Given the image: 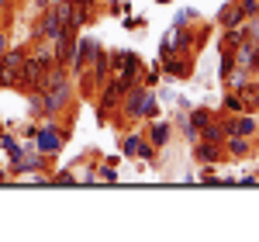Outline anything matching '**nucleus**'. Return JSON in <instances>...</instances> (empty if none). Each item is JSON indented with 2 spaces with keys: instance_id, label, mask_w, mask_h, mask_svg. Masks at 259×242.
<instances>
[{
  "instance_id": "3",
  "label": "nucleus",
  "mask_w": 259,
  "mask_h": 242,
  "mask_svg": "<svg viewBox=\"0 0 259 242\" xmlns=\"http://www.w3.org/2000/svg\"><path fill=\"white\" fill-rule=\"evenodd\" d=\"M90 80H94V87H104V83L111 80V49H104V45H97V52H94V59H90Z\"/></svg>"
},
{
  "instance_id": "14",
  "label": "nucleus",
  "mask_w": 259,
  "mask_h": 242,
  "mask_svg": "<svg viewBox=\"0 0 259 242\" xmlns=\"http://www.w3.org/2000/svg\"><path fill=\"white\" fill-rule=\"evenodd\" d=\"M94 183H118V166H114V159L100 163L97 173H94Z\"/></svg>"
},
{
  "instance_id": "24",
  "label": "nucleus",
  "mask_w": 259,
  "mask_h": 242,
  "mask_svg": "<svg viewBox=\"0 0 259 242\" xmlns=\"http://www.w3.org/2000/svg\"><path fill=\"white\" fill-rule=\"evenodd\" d=\"M256 125H259V114H256Z\"/></svg>"
},
{
  "instance_id": "17",
  "label": "nucleus",
  "mask_w": 259,
  "mask_h": 242,
  "mask_svg": "<svg viewBox=\"0 0 259 242\" xmlns=\"http://www.w3.org/2000/svg\"><path fill=\"white\" fill-rule=\"evenodd\" d=\"M245 35L249 42H259V18H245Z\"/></svg>"
},
{
  "instance_id": "1",
  "label": "nucleus",
  "mask_w": 259,
  "mask_h": 242,
  "mask_svg": "<svg viewBox=\"0 0 259 242\" xmlns=\"http://www.w3.org/2000/svg\"><path fill=\"white\" fill-rule=\"evenodd\" d=\"M31 139H35V145H38V152L56 156L62 145L69 142V128H66V125H59V118H41L38 132H35Z\"/></svg>"
},
{
  "instance_id": "7",
  "label": "nucleus",
  "mask_w": 259,
  "mask_h": 242,
  "mask_svg": "<svg viewBox=\"0 0 259 242\" xmlns=\"http://www.w3.org/2000/svg\"><path fill=\"white\" fill-rule=\"evenodd\" d=\"M197 139L204 142H214V145H225V139H228V128H225V114L221 118H211L204 128L197 132Z\"/></svg>"
},
{
  "instance_id": "22",
  "label": "nucleus",
  "mask_w": 259,
  "mask_h": 242,
  "mask_svg": "<svg viewBox=\"0 0 259 242\" xmlns=\"http://www.w3.org/2000/svg\"><path fill=\"white\" fill-rule=\"evenodd\" d=\"M0 135H4V121H0Z\"/></svg>"
},
{
  "instance_id": "5",
  "label": "nucleus",
  "mask_w": 259,
  "mask_h": 242,
  "mask_svg": "<svg viewBox=\"0 0 259 242\" xmlns=\"http://www.w3.org/2000/svg\"><path fill=\"white\" fill-rule=\"evenodd\" d=\"M194 159L204 163V166H214V163L225 159V149H221V145H214V142L194 139Z\"/></svg>"
},
{
  "instance_id": "11",
  "label": "nucleus",
  "mask_w": 259,
  "mask_h": 242,
  "mask_svg": "<svg viewBox=\"0 0 259 242\" xmlns=\"http://www.w3.org/2000/svg\"><path fill=\"white\" fill-rule=\"evenodd\" d=\"M211 118H214V114H211L207 107H194V111L187 114V139H197V132H200V128H204Z\"/></svg>"
},
{
  "instance_id": "16",
  "label": "nucleus",
  "mask_w": 259,
  "mask_h": 242,
  "mask_svg": "<svg viewBox=\"0 0 259 242\" xmlns=\"http://www.w3.org/2000/svg\"><path fill=\"white\" fill-rule=\"evenodd\" d=\"M139 139H142V132H139V128H128V132H124V142H121V152L135 159V145H139Z\"/></svg>"
},
{
  "instance_id": "8",
  "label": "nucleus",
  "mask_w": 259,
  "mask_h": 242,
  "mask_svg": "<svg viewBox=\"0 0 259 242\" xmlns=\"http://www.w3.org/2000/svg\"><path fill=\"white\" fill-rule=\"evenodd\" d=\"M142 135L152 142L156 149H166V142H169V135H173V125H169V121H156V118H152V125H149Z\"/></svg>"
},
{
  "instance_id": "6",
  "label": "nucleus",
  "mask_w": 259,
  "mask_h": 242,
  "mask_svg": "<svg viewBox=\"0 0 259 242\" xmlns=\"http://www.w3.org/2000/svg\"><path fill=\"white\" fill-rule=\"evenodd\" d=\"M221 149H225V156H232V159H245V156H252L256 139H245V135H228Z\"/></svg>"
},
{
  "instance_id": "21",
  "label": "nucleus",
  "mask_w": 259,
  "mask_h": 242,
  "mask_svg": "<svg viewBox=\"0 0 259 242\" xmlns=\"http://www.w3.org/2000/svg\"><path fill=\"white\" fill-rule=\"evenodd\" d=\"M4 7H11V0H0V11H4Z\"/></svg>"
},
{
  "instance_id": "25",
  "label": "nucleus",
  "mask_w": 259,
  "mask_h": 242,
  "mask_svg": "<svg viewBox=\"0 0 259 242\" xmlns=\"http://www.w3.org/2000/svg\"><path fill=\"white\" fill-rule=\"evenodd\" d=\"M256 18H259V11H256Z\"/></svg>"
},
{
  "instance_id": "12",
  "label": "nucleus",
  "mask_w": 259,
  "mask_h": 242,
  "mask_svg": "<svg viewBox=\"0 0 259 242\" xmlns=\"http://www.w3.org/2000/svg\"><path fill=\"white\" fill-rule=\"evenodd\" d=\"M221 114H245V97L239 90H225V101H221Z\"/></svg>"
},
{
  "instance_id": "13",
  "label": "nucleus",
  "mask_w": 259,
  "mask_h": 242,
  "mask_svg": "<svg viewBox=\"0 0 259 242\" xmlns=\"http://www.w3.org/2000/svg\"><path fill=\"white\" fill-rule=\"evenodd\" d=\"M245 38H249V35H245V24H242V28H221V49H232V52H235Z\"/></svg>"
},
{
  "instance_id": "9",
  "label": "nucleus",
  "mask_w": 259,
  "mask_h": 242,
  "mask_svg": "<svg viewBox=\"0 0 259 242\" xmlns=\"http://www.w3.org/2000/svg\"><path fill=\"white\" fill-rule=\"evenodd\" d=\"M218 24L221 28H242V24H245V14H242V7L235 4V0H228V4L218 11Z\"/></svg>"
},
{
  "instance_id": "2",
  "label": "nucleus",
  "mask_w": 259,
  "mask_h": 242,
  "mask_svg": "<svg viewBox=\"0 0 259 242\" xmlns=\"http://www.w3.org/2000/svg\"><path fill=\"white\" fill-rule=\"evenodd\" d=\"M94 52H97V42L87 38V35H76V49H73V59H69V76L83 73L94 59Z\"/></svg>"
},
{
  "instance_id": "20",
  "label": "nucleus",
  "mask_w": 259,
  "mask_h": 242,
  "mask_svg": "<svg viewBox=\"0 0 259 242\" xmlns=\"http://www.w3.org/2000/svg\"><path fill=\"white\" fill-rule=\"evenodd\" d=\"M0 87H11V73L4 69V59H0Z\"/></svg>"
},
{
  "instance_id": "10",
  "label": "nucleus",
  "mask_w": 259,
  "mask_h": 242,
  "mask_svg": "<svg viewBox=\"0 0 259 242\" xmlns=\"http://www.w3.org/2000/svg\"><path fill=\"white\" fill-rule=\"evenodd\" d=\"M97 18V11H87V7H76L73 4V11H69V24H66V31H73V35H80L83 28L90 24V21Z\"/></svg>"
},
{
  "instance_id": "15",
  "label": "nucleus",
  "mask_w": 259,
  "mask_h": 242,
  "mask_svg": "<svg viewBox=\"0 0 259 242\" xmlns=\"http://www.w3.org/2000/svg\"><path fill=\"white\" fill-rule=\"evenodd\" d=\"M135 159L156 163V159H159V149H156L152 142H149V139H145V135H142V139H139V145H135Z\"/></svg>"
},
{
  "instance_id": "19",
  "label": "nucleus",
  "mask_w": 259,
  "mask_h": 242,
  "mask_svg": "<svg viewBox=\"0 0 259 242\" xmlns=\"http://www.w3.org/2000/svg\"><path fill=\"white\" fill-rule=\"evenodd\" d=\"M11 49V42H7V28H0V56Z\"/></svg>"
},
{
  "instance_id": "23",
  "label": "nucleus",
  "mask_w": 259,
  "mask_h": 242,
  "mask_svg": "<svg viewBox=\"0 0 259 242\" xmlns=\"http://www.w3.org/2000/svg\"><path fill=\"white\" fill-rule=\"evenodd\" d=\"M159 4H169V0H159Z\"/></svg>"
},
{
  "instance_id": "4",
  "label": "nucleus",
  "mask_w": 259,
  "mask_h": 242,
  "mask_svg": "<svg viewBox=\"0 0 259 242\" xmlns=\"http://www.w3.org/2000/svg\"><path fill=\"white\" fill-rule=\"evenodd\" d=\"M28 49H31V45H11V49L0 56V59H4V69L11 73V83H14V76L24 69V62H28Z\"/></svg>"
},
{
  "instance_id": "18",
  "label": "nucleus",
  "mask_w": 259,
  "mask_h": 242,
  "mask_svg": "<svg viewBox=\"0 0 259 242\" xmlns=\"http://www.w3.org/2000/svg\"><path fill=\"white\" fill-rule=\"evenodd\" d=\"M49 180H52V183H76V177H73L69 170H59V173H56V177H49Z\"/></svg>"
}]
</instances>
